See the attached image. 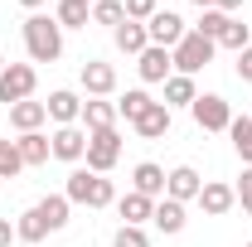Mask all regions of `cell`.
Masks as SVG:
<instances>
[{"instance_id": "obj_1", "label": "cell", "mask_w": 252, "mask_h": 247, "mask_svg": "<svg viewBox=\"0 0 252 247\" xmlns=\"http://www.w3.org/2000/svg\"><path fill=\"white\" fill-rule=\"evenodd\" d=\"M25 49L34 63H54L63 54V25L54 15H30L25 20Z\"/></svg>"}, {"instance_id": "obj_2", "label": "cell", "mask_w": 252, "mask_h": 247, "mask_svg": "<svg viewBox=\"0 0 252 247\" xmlns=\"http://www.w3.org/2000/svg\"><path fill=\"white\" fill-rule=\"evenodd\" d=\"M63 199H68V204H88V209H107V204H117V189H112L107 175L73 170V175H68V185H63Z\"/></svg>"}, {"instance_id": "obj_3", "label": "cell", "mask_w": 252, "mask_h": 247, "mask_svg": "<svg viewBox=\"0 0 252 247\" xmlns=\"http://www.w3.org/2000/svg\"><path fill=\"white\" fill-rule=\"evenodd\" d=\"M214 49H219L214 39H204V34H194V30H189L185 39H180V44L170 49V59H175V73L194 78L199 68H209V63H214Z\"/></svg>"}, {"instance_id": "obj_4", "label": "cell", "mask_w": 252, "mask_h": 247, "mask_svg": "<svg viewBox=\"0 0 252 247\" xmlns=\"http://www.w3.org/2000/svg\"><path fill=\"white\" fill-rule=\"evenodd\" d=\"M88 170L93 175H107L117 160H122V136H117V126H107V131H88Z\"/></svg>"}, {"instance_id": "obj_5", "label": "cell", "mask_w": 252, "mask_h": 247, "mask_svg": "<svg viewBox=\"0 0 252 247\" xmlns=\"http://www.w3.org/2000/svg\"><path fill=\"white\" fill-rule=\"evenodd\" d=\"M34 63H5L0 68V102L5 107H15V102H25V97L34 93Z\"/></svg>"}, {"instance_id": "obj_6", "label": "cell", "mask_w": 252, "mask_h": 247, "mask_svg": "<svg viewBox=\"0 0 252 247\" xmlns=\"http://www.w3.org/2000/svg\"><path fill=\"white\" fill-rule=\"evenodd\" d=\"M189 112H194L199 131H228V126H233V107H228L219 93H199Z\"/></svg>"}, {"instance_id": "obj_7", "label": "cell", "mask_w": 252, "mask_h": 247, "mask_svg": "<svg viewBox=\"0 0 252 247\" xmlns=\"http://www.w3.org/2000/svg\"><path fill=\"white\" fill-rule=\"evenodd\" d=\"M146 34H151V44H156V49H175L189 30H185V20H180L175 10H156V15L146 20Z\"/></svg>"}, {"instance_id": "obj_8", "label": "cell", "mask_w": 252, "mask_h": 247, "mask_svg": "<svg viewBox=\"0 0 252 247\" xmlns=\"http://www.w3.org/2000/svg\"><path fill=\"white\" fill-rule=\"evenodd\" d=\"M199 189H204V180H199V170H194V165H175V170L165 175V199H175V204L199 199Z\"/></svg>"}, {"instance_id": "obj_9", "label": "cell", "mask_w": 252, "mask_h": 247, "mask_svg": "<svg viewBox=\"0 0 252 247\" xmlns=\"http://www.w3.org/2000/svg\"><path fill=\"white\" fill-rule=\"evenodd\" d=\"M83 93H88V97L117 93V68L102 63V59H88V63H83Z\"/></svg>"}, {"instance_id": "obj_10", "label": "cell", "mask_w": 252, "mask_h": 247, "mask_svg": "<svg viewBox=\"0 0 252 247\" xmlns=\"http://www.w3.org/2000/svg\"><path fill=\"white\" fill-rule=\"evenodd\" d=\"M49 146H54V160H83V155H88V131L59 126V131L49 136Z\"/></svg>"}, {"instance_id": "obj_11", "label": "cell", "mask_w": 252, "mask_h": 247, "mask_svg": "<svg viewBox=\"0 0 252 247\" xmlns=\"http://www.w3.org/2000/svg\"><path fill=\"white\" fill-rule=\"evenodd\" d=\"M136 73H141V83H165L170 73H175V59H170V49H146L141 59H136Z\"/></svg>"}, {"instance_id": "obj_12", "label": "cell", "mask_w": 252, "mask_h": 247, "mask_svg": "<svg viewBox=\"0 0 252 247\" xmlns=\"http://www.w3.org/2000/svg\"><path fill=\"white\" fill-rule=\"evenodd\" d=\"M131 189L146 194V199H165V170H160L156 160H141V165L131 170Z\"/></svg>"}, {"instance_id": "obj_13", "label": "cell", "mask_w": 252, "mask_h": 247, "mask_svg": "<svg viewBox=\"0 0 252 247\" xmlns=\"http://www.w3.org/2000/svg\"><path fill=\"white\" fill-rule=\"evenodd\" d=\"M238 204V194H233V185H219V180H209V185L199 189V209L209 218H223L228 209Z\"/></svg>"}, {"instance_id": "obj_14", "label": "cell", "mask_w": 252, "mask_h": 247, "mask_svg": "<svg viewBox=\"0 0 252 247\" xmlns=\"http://www.w3.org/2000/svg\"><path fill=\"white\" fill-rule=\"evenodd\" d=\"M131 126H136V136H146V141H160V136L170 131V107H165V102H151V107H146V112H141Z\"/></svg>"}, {"instance_id": "obj_15", "label": "cell", "mask_w": 252, "mask_h": 247, "mask_svg": "<svg viewBox=\"0 0 252 247\" xmlns=\"http://www.w3.org/2000/svg\"><path fill=\"white\" fill-rule=\"evenodd\" d=\"M49 122H59V126H73L78 117H83V102H78V93H68V88H59V93H49Z\"/></svg>"}, {"instance_id": "obj_16", "label": "cell", "mask_w": 252, "mask_h": 247, "mask_svg": "<svg viewBox=\"0 0 252 247\" xmlns=\"http://www.w3.org/2000/svg\"><path fill=\"white\" fill-rule=\"evenodd\" d=\"M44 122H49V107H44V102H30V97H25V102L10 107V126H15L20 136H25V131H39Z\"/></svg>"}, {"instance_id": "obj_17", "label": "cell", "mask_w": 252, "mask_h": 247, "mask_svg": "<svg viewBox=\"0 0 252 247\" xmlns=\"http://www.w3.org/2000/svg\"><path fill=\"white\" fill-rule=\"evenodd\" d=\"M112 39H117L122 54H136V59L151 49V34H146V25H136V20H122V25L112 30Z\"/></svg>"}, {"instance_id": "obj_18", "label": "cell", "mask_w": 252, "mask_h": 247, "mask_svg": "<svg viewBox=\"0 0 252 247\" xmlns=\"http://www.w3.org/2000/svg\"><path fill=\"white\" fill-rule=\"evenodd\" d=\"M117 214L126 218V228H141L146 218L156 214V199H146V194H136V189H131V194H122V199H117Z\"/></svg>"}, {"instance_id": "obj_19", "label": "cell", "mask_w": 252, "mask_h": 247, "mask_svg": "<svg viewBox=\"0 0 252 247\" xmlns=\"http://www.w3.org/2000/svg\"><path fill=\"white\" fill-rule=\"evenodd\" d=\"M151 223H156L165 238L185 233V204H175V199H160V204H156V214H151Z\"/></svg>"}, {"instance_id": "obj_20", "label": "cell", "mask_w": 252, "mask_h": 247, "mask_svg": "<svg viewBox=\"0 0 252 247\" xmlns=\"http://www.w3.org/2000/svg\"><path fill=\"white\" fill-rule=\"evenodd\" d=\"M194 78H185V73H170L165 78V107L175 112V107H194Z\"/></svg>"}, {"instance_id": "obj_21", "label": "cell", "mask_w": 252, "mask_h": 247, "mask_svg": "<svg viewBox=\"0 0 252 247\" xmlns=\"http://www.w3.org/2000/svg\"><path fill=\"white\" fill-rule=\"evenodd\" d=\"M15 146H20V160H25V165H44V160L54 155V146H49V136H44V131H25Z\"/></svg>"}, {"instance_id": "obj_22", "label": "cell", "mask_w": 252, "mask_h": 247, "mask_svg": "<svg viewBox=\"0 0 252 247\" xmlns=\"http://www.w3.org/2000/svg\"><path fill=\"white\" fill-rule=\"evenodd\" d=\"M54 20H59L63 30H88V20H93V5H83V0H59Z\"/></svg>"}, {"instance_id": "obj_23", "label": "cell", "mask_w": 252, "mask_h": 247, "mask_svg": "<svg viewBox=\"0 0 252 247\" xmlns=\"http://www.w3.org/2000/svg\"><path fill=\"white\" fill-rule=\"evenodd\" d=\"M34 209H39V218H44V223H49V233H59L63 223H68V209H73V204H68V199H63V194H49V199H39V204H34Z\"/></svg>"}, {"instance_id": "obj_24", "label": "cell", "mask_w": 252, "mask_h": 247, "mask_svg": "<svg viewBox=\"0 0 252 247\" xmlns=\"http://www.w3.org/2000/svg\"><path fill=\"white\" fill-rule=\"evenodd\" d=\"M83 126L88 131H107V126H117V107L112 102H83Z\"/></svg>"}, {"instance_id": "obj_25", "label": "cell", "mask_w": 252, "mask_h": 247, "mask_svg": "<svg viewBox=\"0 0 252 247\" xmlns=\"http://www.w3.org/2000/svg\"><path fill=\"white\" fill-rule=\"evenodd\" d=\"M15 238H20V243H44V238H49V223L39 218V209L20 214V223H15Z\"/></svg>"}, {"instance_id": "obj_26", "label": "cell", "mask_w": 252, "mask_h": 247, "mask_svg": "<svg viewBox=\"0 0 252 247\" xmlns=\"http://www.w3.org/2000/svg\"><path fill=\"white\" fill-rule=\"evenodd\" d=\"M228 136H233V151L243 155V165H252V117H233Z\"/></svg>"}, {"instance_id": "obj_27", "label": "cell", "mask_w": 252, "mask_h": 247, "mask_svg": "<svg viewBox=\"0 0 252 247\" xmlns=\"http://www.w3.org/2000/svg\"><path fill=\"white\" fill-rule=\"evenodd\" d=\"M151 102H156V97L146 93V88H131V93H126L122 102H117V117H126V122H136V117H141V112H146Z\"/></svg>"}, {"instance_id": "obj_28", "label": "cell", "mask_w": 252, "mask_h": 247, "mask_svg": "<svg viewBox=\"0 0 252 247\" xmlns=\"http://www.w3.org/2000/svg\"><path fill=\"white\" fill-rule=\"evenodd\" d=\"M233 15H223V10H199V25H194V34H204V39H214L219 44V34H223V25H228Z\"/></svg>"}, {"instance_id": "obj_29", "label": "cell", "mask_w": 252, "mask_h": 247, "mask_svg": "<svg viewBox=\"0 0 252 247\" xmlns=\"http://www.w3.org/2000/svg\"><path fill=\"white\" fill-rule=\"evenodd\" d=\"M219 44H223V49H233V54H243V49L252 44V30H248V25H238V20H228L223 34H219Z\"/></svg>"}, {"instance_id": "obj_30", "label": "cell", "mask_w": 252, "mask_h": 247, "mask_svg": "<svg viewBox=\"0 0 252 247\" xmlns=\"http://www.w3.org/2000/svg\"><path fill=\"white\" fill-rule=\"evenodd\" d=\"M25 170V160H20V146L15 141H0V180H15Z\"/></svg>"}, {"instance_id": "obj_31", "label": "cell", "mask_w": 252, "mask_h": 247, "mask_svg": "<svg viewBox=\"0 0 252 247\" xmlns=\"http://www.w3.org/2000/svg\"><path fill=\"white\" fill-rule=\"evenodd\" d=\"M122 20H126L122 0H97V5H93V25H112V30H117Z\"/></svg>"}, {"instance_id": "obj_32", "label": "cell", "mask_w": 252, "mask_h": 247, "mask_svg": "<svg viewBox=\"0 0 252 247\" xmlns=\"http://www.w3.org/2000/svg\"><path fill=\"white\" fill-rule=\"evenodd\" d=\"M112 247H151V238H146V228H117V238H112Z\"/></svg>"}, {"instance_id": "obj_33", "label": "cell", "mask_w": 252, "mask_h": 247, "mask_svg": "<svg viewBox=\"0 0 252 247\" xmlns=\"http://www.w3.org/2000/svg\"><path fill=\"white\" fill-rule=\"evenodd\" d=\"M122 10H126V20H136V25H146V20L156 15L160 5H156V0H122Z\"/></svg>"}, {"instance_id": "obj_34", "label": "cell", "mask_w": 252, "mask_h": 247, "mask_svg": "<svg viewBox=\"0 0 252 247\" xmlns=\"http://www.w3.org/2000/svg\"><path fill=\"white\" fill-rule=\"evenodd\" d=\"M233 194H238V204H243V214H252V165L243 170V180L233 185Z\"/></svg>"}, {"instance_id": "obj_35", "label": "cell", "mask_w": 252, "mask_h": 247, "mask_svg": "<svg viewBox=\"0 0 252 247\" xmlns=\"http://www.w3.org/2000/svg\"><path fill=\"white\" fill-rule=\"evenodd\" d=\"M238 78H243V83H252V44L238 54Z\"/></svg>"}, {"instance_id": "obj_36", "label": "cell", "mask_w": 252, "mask_h": 247, "mask_svg": "<svg viewBox=\"0 0 252 247\" xmlns=\"http://www.w3.org/2000/svg\"><path fill=\"white\" fill-rule=\"evenodd\" d=\"M15 243V223H10V218H0V247H10Z\"/></svg>"}, {"instance_id": "obj_37", "label": "cell", "mask_w": 252, "mask_h": 247, "mask_svg": "<svg viewBox=\"0 0 252 247\" xmlns=\"http://www.w3.org/2000/svg\"><path fill=\"white\" fill-rule=\"evenodd\" d=\"M214 10H223V15H233V10H243V0H214Z\"/></svg>"}, {"instance_id": "obj_38", "label": "cell", "mask_w": 252, "mask_h": 247, "mask_svg": "<svg viewBox=\"0 0 252 247\" xmlns=\"http://www.w3.org/2000/svg\"><path fill=\"white\" fill-rule=\"evenodd\" d=\"M20 5H25V10H34V15H39V10H44L49 0H20Z\"/></svg>"}, {"instance_id": "obj_39", "label": "cell", "mask_w": 252, "mask_h": 247, "mask_svg": "<svg viewBox=\"0 0 252 247\" xmlns=\"http://www.w3.org/2000/svg\"><path fill=\"white\" fill-rule=\"evenodd\" d=\"M189 5H199V10H214V0H189Z\"/></svg>"}, {"instance_id": "obj_40", "label": "cell", "mask_w": 252, "mask_h": 247, "mask_svg": "<svg viewBox=\"0 0 252 247\" xmlns=\"http://www.w3.org/2000/svg\"><path fill=\"white\" fill-rule=\"evenodd\" d=\"M0 68H5V54H0Z\"/></svg>"}, {"instance_id": "obj_41", "label": "cell", "mask_w": 252, "mask_h": 247, "mask_svg": "<svg viewBox=\"0 0 252 247\" xmlns=\"http://www.w3.org/2000/svg\"><path fill=\"white\" fill-rule=\"evenodd\" d=\"M83 5H97V0H83Z\"/></svg>"}, {"instance_id": "obj_42", "label": "cell", "mask_w": 252, "mask_h": 247, "mask_svg": "<svg viewBox=\"0 0 252 247\" xmlns=\"http://www.w3.org/2000/svg\"><path fill=\"white\" fill-rule=\"evenodd\" d=\"M248 247H252V243H248Z\"/></svg>"}]
</instances>
